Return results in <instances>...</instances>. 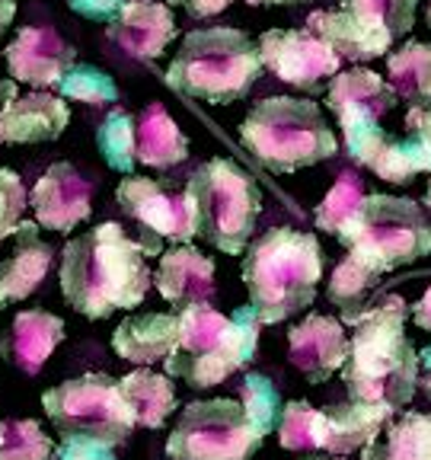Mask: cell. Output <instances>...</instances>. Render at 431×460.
<instances>
[{
  "label": "cell",
  "instance_id": "obj_1",
  "mask_svg": "<svg viewBox=\"0 0 431 460\" xmlns=\"http://www.w3.org/2000/svg\"><path fill=\"white\" fill-rule=\"evenodd\" d=\"M61 295L86 320H106L115 310L141 307L151 288L144 250L122 224L106 221L65 243L61 250Z\"/></svg>",
  "mask_w": 431,
  "mask_h": 460
},
{
  "label": "cell",
  "instance_id": "obj_2",
  "mask_svg": "<svg viewBox=\"0 0 431 460\" xmlns=\"http://www.w3.org/2000/svg\"><path fill=\"white\" fill-rule=\"evenodd\" d=\"M348 358L342 381L348 396L358 402L402 410L418 387V352L406 339V301L387 295L371 301L352 323Z\"/></svg>",
  "mask_w": 431,
  "mask_h": 460
},
{
  "label": "cell",
  "instance_id": "obj_3",
  "mask_svg": "<svg viewBox=\"0 0 431 460\" xmlns=\"http://www.w3.org/2000/svg\"><path fill=\"white\" fill-rule=\"evenodd\" d=\"M243 281L262 326L291 320L313 304L316 285L323 281L320 240L295 227L266 230L246 252Z\"/></svg>",
  "mask_w": 431,
  "mask_h": 460
},
{
  "label": "cell",
  "instance_id": "obj_4",
  "mask_svg": "<svg viewBox=\"0 0 431 460\" xmlns=\"http://www.w3.org/2000/svg\"><path fill=\"white\" fill-rule=\"evenodd\" d=\"M259 330L262 320L252 307H237L230 320L208 304L180 310V339L163 361L166 374L182 377L195 390L217 387L256 358Z\"/></svg>",
  "mask_w": 431,
  "mask_h": 460
},
{
  "label": "cell",
  "instance_id": "obj_5",
  "mask_svg": "<svg viewBox=\"0 0 431 460\" xmlns=\"http://www.w3.org/2000/svg\"><path fill=\"white\" fill-rule=\"evenodd\" d=\"M259 74H262L259 45H252L243 29L208 26L182 39L166 71V84L189 100L230 106L250 93Z\"/></svg>",
  "mask_w": 431,
  "mask_h": 460
},
{
  "label": "cell",
  "instance_id": "obj_6",
  "mask_svg": "<svg viewBox=\"0 0 431 460\" xmlns=\"http://www.w3.org/2000/svg\"><path fill=\"white\" fill-rule=\"evenodd\" d=\"M243 147L272 172H297L336 154V135L320 106L297 96H268L256 102L240 128Z\"/></svg>",
  "mask_w": 431,
  "mask_h": 460
},
{
  "label": "cell",
  "instance_id": "obj_7",
  "mask_svg": "<svg viewBox=\"0 0 431 460\" xmlns=\"http://www.w3.org/2000/svg\"><path fill=\"white\" fill-rule=\"evenodd\" d=\"M195 208V230L215 250L240 256L250 246L262 215V189L230 157H215L189 176L186 186Z\"/></svg>",
  "mask_w": 431,
  "mask_h": 460
},
{
  "label": "cell",
  "instance_id": "obj_8",
  "mask_svg": "<svg viewBox=\"0 0 431 460\" xmlns=\"http://www.w3.org/2000/svg\"><path fill=\"white\" fill-rule=\"evenodd\" d=\"M42 406L65 438L125 445L135 431V412L122 394V381L109 374H80L42 394Z\"/></svg>",
  "mask_w": 431,
  "mask_h": 460
},
{
  "label": "cell",
  "instance_id": "obj_9",
  "mask_svg": "<svg viewBox=\"0 0 431 460\" xmlns=\"http://www.w3.org/2000/svg\"><path fill=\"white\" fill-rule=\"evenodd\" d=\"M342 246L365 256L381 272H393L431 256V221L409 199L383 192L365 195Z\"/></svg>",
  "mask_w": 431,
  "mask_h": 460
},
{
  "label": "cell",
  "instance_id": "obj_10",
  "mask_svg": "<svg viewBox=\"0 0 431 460\" xmlns=\"http://www.w3.org/2000/svg\"><path fill=\"white\" fill-rule=\"evenodd\" d=\"M259 447L262 435L233 400L189 402L166 441L172 460H252Z\"/></svg>",
  "mask_w": 431,
  "mask_h": 460
},
{
  "label": "cell",
  "instance_id": "obj_11",
  "mask_svg": "<svg viewBox=\"0 0 431 460\" xmlns=\"http://www.w3.org/2000/svg\"><path fill=\"white\" fill-rule=\"evenodd\" d=\"M115 199L122 211L141 227L144 256H157L163 240L172 243H189L198 237L195 230V208L186 189H176L163 180H144V176H128L119 182Z\"/></svg>",
  "mask_w": 431,
  "mask_h": 460
},
{
  "label": "cell",
  "instance_id": "obj_12",
  "mask_svg": "<svg viewBox=\"0 0 431 460\" xmlns=\"http://www.w3.org/2000/svg\"><path fill=\"white\" fill-rule=\"evenodd\" d=\"M256 45L262 67L310 96L323 93L342 65V58L310 29H268L259 36Z\"/></svg>",
  "mask_w": 431,
  "mask_h": 460
},
{
  "label": "cell",
  "instance_id": "obj_13",
  "mask_svg": "<svg viewBox=\"0 0 431 460\" xmlns=\"http://www.w3.org/2000/svg\"><path fill=\"white\" fill-rule=\"evenodd\" d=\"M342 135L348 154L387 182L406 186L418 172H431V147L418 137L416 141L393 137L387 128H381V122L358 125V128H348Z\"/></svg>",
  "mask_w": 431,
  "mask_h": 460
},
{
  "label": "cell",
  "instance_id": "obj_14",
  "mask_svg": "<svg viewBox=\"0 0 431 460\" xmlns=\"http://www.w3.org/2000/svg\"><path fill=\"white\" fill-rule=\"evenodd\" d=\"M77 65V49L57 36L48 26L20 29L16 39L7 45V67L16 84H29L36 90L57 86L71 67Z\"/></svg>",
  "mask_w": 431,
  "mask_h": 460
},
{
  "label": "cell",
  "instance_id": "obj_15",
  "mask_svg": "<svg viewBox=\"0 0 431 460\" xmlns=\"http://www.w3.org/2000/svg\"><path fill=\"white\" fill-rule=\"evenodd\" d=\"M90 201H93L90 182L65 160L51 164L29 192L36 221L55 234H71L77 224H84L90 217Z\"/></svg>",
  "mask_w": 431,
  "mask_h": 460
},
{
  "label": "cell",
  "instance_id": "obj_16",
  "mask_svg": "<svg viewBox=\"0 0 431 460\" xmlns=\"http://www.w3.org/2000/svg\"><path fill=\"white\" fill-rule=\"evenodd\" d=\"M287 358L310 384L330 381L348 358V336L342 323L323 314H307L287 332Z\"/></svg>",
  "mask_w": 431,
  "mask_h": 460
},
{
  "label": "cell",
  "instance_id": "obj_17",
  "mask_svg": "<svg viewBox=\"0 0 431 460\" xmlns=\"http://www.w3.org/2000/svg\"><path fill=\"white\" fill-rule=\"evenodd\" d=\"M400 93L393 84L381 74L367 71V67H352V71L336 74L330 84V112L336 115L339 128H355V125L381 122V115L393 112Z\"/></svg>",
  "mask_w": 431,
  "mask_h": 460
},
{
  "label": "cell",
  "instance_id": "obj_18",
  "mask_svg": "<svg viewBox=\"0 0 431 460\" xmlns=\"http://www.w3.org/2000/svg\"><path fill=\"white\" fill-rule=\"evenodd\" d=\"M172 39H176L172 10L170 4L157 0H125L122 13L109 22V42L141 61L160 58Z\"/></svg>",
  "mask_w": 431,
  "mask_h": 460
},
{
  "label": "cell",
  "instance_id": "obj_19",
  "mask_svg": "<svg viewBox=\"0 0 431 460\" xmlns=\"http://www.w3.org/2000/svg\"><path fill=\"white\" fill-rule=\"evenodd\" d=\"M154 285L172 307L180 310L211 304L215 301V259L189 243H176L160 256Z\"/></svg>",
  "mask_w": 431,
  "mask_h": 460
},
{
  "label": "cell",
  "instance_id": "obj_20",
  "mask_svg": "<svg viewBox=\"0 0 431 460\" xmlns=\"http://www.w3.org/2000/svg\"><path fill=\"white\" fill-rule=\"evenodd\" d=\"M71 122V109L48 90L16 96L0 109V144H45L57 141Z\"/></svg>",
  "mask_w": 431,
  "mask_h": 460
},
{
  "label": "cell",
  "instance_id": "obj_21",
  "mask_svg": "<svg viewBox=\"0 0 431 460\" xmlns=\"http://www.w3.org/2000/svg\"><path fill=\"white\" fill-rule=\"evenodd\" d=\"M65 339V320L48 310H22L0 336V355L22 374H39Z\"/></svg>",
  "mask_w": 431,
  "mask_h": 460
},
{
  "label": "cell",
  "instance_id": "obj_22",
  "mask_svg": "<svg viewBox=\"0 0 431 460\" xmlns=\"http://www.w3.org/2000/svg\"><path fill=\"white\" fill-rule=\"evenodd\" d=\"M307 29L316 39H323L342 61H374L390 51V45L396 42L390 32L371 26L361 16H355L352 10H313L307 16Z\"/></svg>",
  "mask_w": 431,
  "mask_h": 460
},
{
  "label": "cell",
  "instance_id": "obj_23",
  "mask_svg": "<svg viewBox=\"0 0 431 460\" xmlns=\"http://www.w3.org/2000/svg\"><path fill=\"white\" fill-rule=\"evenodd\" d=\"M176 339H180V316L154 310V314L125 316L112 332V349L131 365H157L172 355Z\"/></svg>",
  "mask_w": 431,
  "mask_h": 460
},
{
  "label": "cell",
  "instance_id": "obj_24",
  "mask_svg": "<svg viewBox=\"0 0 431 460\" xmlns=\"http://www.w3.org/2000/svg\"><path fill=\"white\" fill-rule=\"evenodd\" d=\"M39 227H42L39 221H20L13 234V252L0 262V288L10 304L36 295L45 275L51 272V246L39 237Z\"/></svg>",
  "mask_w": 431,
  "mask_h": 460
},
{
  "label": "cell",
  "instance_id": "obj_25",
  "mask_svg": "<svg viewBox=\"0 0 431 460\" xmlns=\"http://www.w3.org/2000/svg\"><path fill=\"white\" fill-rule=\"evenodd\" d=\"M326 457H345V454L361 451L371 445L374 435L393 419L390 406H374V402H339V406H326Z\"/></svg>",
  "mask_w": 431,
  "mask_h": 460
},
{
  "label": "cell",
  "instance_id": "obj_26",
  "mask_svg": "<svg viewBox=\"0 0 431 460\" xmlns=\"http://www.w3.org/2000/svg\"><path fill=\"white\" fill-rule=\"evenodd\" d=\"M189 157V137L172 122L163 102H151L137 115V164L170 170Z\"/></svg>",
  "mask_w": 431,
  "mask_h": 460
},
{
  "label": "cell",
  "instance_id": "obj_27",
  "mask_svg": "<svg viewBox=\"0 0 431 460\" xmlns=\"http://www.w3.org/2000/svg\"><path fill=\"white\" fill-rule=\"evenodd\" d=\"M361 460H431V416L406 410L361 447Z\"/></svg>",
  "mask_w": 431,
  "mask_h": 460
},
{
  "label": "cell",
  "instance_id": "obj_28",
  "mask_svg": "<svg viewBox=\"0 0 431 460\" xmlns=\"http://www.w3.org/2000/svg\"><path fill=\"white\" fill-rule=\"evenodd\" d=\"M381 275H383L381 269L374 266V262H367L365 256H358V252H352V250H348V256L332 269L330 291H326V295H330V301L342 310V320L348 326H352L355 316L371 304V291L377 288Z\"/></svg>",
  "mask_w": 431,
  "mask_h": 460
},
{
  "label": "cell",
  "instance_id": "obj_29",
  "mask_svg": "<svg viewBox=\"0 0 431 460\" xmlns=\"http://www.w3.org/2000/svg\"><path fill=\"white\" fill-rule=\"evenodd\" d=\"M122 394L131 402L135 422L144 429H160L176 412V390L166 374H154L151 367H137L122 381Z\"/></svg>",
  "mask_w": 431,
  "mask_h": 460
},
{
  "label": "cell",
  "instance_id": "obj_30",
  "mask_svg": "<svg viewBox=\"0 0 431 460\" xmlns=\"http://www.w3.org/2000/svg\"><path fill=\"white\" fill-rule=\"evenodd\" d=\"M387 74L393 90L412 106H425L431 100V45L409 39L387 55Z\"/></svg>",
  "mask_w": 431,
  "mask_h": 460
},
{
  "label": "cell",
  "instance_id": "obj_31",
  "mask_svg": "<svg viewBox=\"0 0 431 460\" xmlns=\"http://www.w3.org/2000/svg\"><path fill=\"white\" fill-rule=\"evenodd\" d=\"M278 441L285 451L303 454L310 460L326 457V419L323 410H313L310 402L295 400L281 410Z\"/></svg>",
  "mask_w": 431,
  "mask_h": 460
},
{
  "label": "cell",
  "instance_id": "obj_32",
  "mask_svg": "<svg viewBox=\"0 0 431 460\" xmlns=\"http://www.w3.org/2000/svg\"><path fill=\"white\" fill-rule=\"evenodd\" d=\"M365 182L355 176V172H342L336 180V186L326 192V199L316 205V227L326 230V234H332V237L342 243L345 234H348V227H352L355 215H358L361 201H365Z\"/></svg>",
  "mask_w": 431,
  "mask_h": 460
},
{
  "label": "cell",
  "instance_id": "obj_33",
  "mask_svg": "<svg viewBox=\"0 0 431 460\" xmlns=\"http://www.w3.org/2000/svg\"><path fill=\"white\" fill-rule=\"evenodd\" d=\"M96 147L109 170L131 176L137 164V122L125 109H112L96 128Z\"/></svg>",
  "mask_w": 431,
  "mask_h": 460
},
{
  "label": "cell",
  "instance_id": "obj_34",
  "mask_svg": "<svg viewBox=\"0 0 431 460\" xmlns=\"http://www.w3.org/2000/svg\"><path fill=\"white\" fill-rule=\"evenodd\" d=\"M55 445L36 419H7L0 422V460H51Z\"/></svg>",
  "mask_w": 431,
  "mask_h": 460
},
{
  "label": "cell",
  "instance_id": "obj_35",
  "mask_svg": "<svg viewBox=\"0 0 431 460\" xmlns=\"http://www.w3.org/2000/svg\"><path fill=\"white\" fill-rule=\"evenodd\" d=\"M240 402H243L246 416L250 422L256 425V431L266 438L278 429V419H281V396H278V387L268 381L266 374H246L243 384H240Z\"/></svg>",
  "mask_w": 431,
  "mask_h": 460
},
{
  "label": "cell",
  "instance_id": "obj_36",
  "mask_svg": "<svg viewBox=\"0 0 431 460\" xmlns=\"http://www.w3.org/2000/svg\"><path fill=\"white\" fill-rule=\"evenodd\" d=\"M57 90H61L65 100L86 102V106H112V102H119L115 80L93 65H74L65 77L57 80Z\"/></svg>",
  "mask_w": 431,
  "mask_h": 460
},
{
  "label": "cell",
  "instance_id": "obj_37",
  "mask_svg": "<svg viewBox=\"0 0 431 460\" xmlns=\"http://www.w3.org/2000/svg\"><path fill=\"white\" fill-rule=\"evenodd\" d=\"M345 10H352L371 26L383 29L393 39H402L416 26V7L418 0H342Z\"/></svg>",
  "mask_w": 431,
  "mask_h": 460
},
{
  "label": "cell",
  "instance_id": "obj_38",
  "mask_svg": "<svg viewBox=\"0 0 431 460\" xmlns=\"http://www.w3.org/2000/svg\"><path fill=\"white\" fill-rule=\"evenodd\" d=\"M26 205H29V195L22 189V180L13 170L0 166V243L16 234Z\"/></svg>",
  "mask_w": 431,
  "mask_h": 460
},
{
  "label": "cell",
  "instance_id": "obj_39",
  "mask_svg": "<svg viewBox=\"0 0 431 460\" xmlns=\"http://www.w3.org/2000/svg\"><path fill=\"white\" fill-rule=\"evenodd\" d=\"M55 460H119V457H115L112 445L65 438V441H61V447H55Z\"/></svg>",
  "mask_w": 431,
  "mask_h": 460
},
{
  "label": "cell",
  "instance_id": "obj_40",
  "mask_svg": "<svg viewBox=\"0 0 431 460\" xmlns=\"http://www.w3.org/2000/svg\"><path fill=\"white\" fill-rule=\"evenodd\" d=\"M67 7L74 13H80L84 20H93V22H112L115 16L122 13L125 0H67Z\"/></svg>",
  "mask_w": 431,
  "mask_h": 460
},
{
  "label": "cell",
  "instance_id": "obj_41",
  "mask_svg": "<svg viewBox=\"0 0 431 460\" xmlns=\"http://www.w3.org/2000/svg\"><path fill=\"white\" fill-rule=\"evenodd\" d=\"M170 7H182L189 16H217L227 10L233 0H166Z\"/></svg>",
  "mask_w": 431,
  "mask_h": 460
},
{
  "label": "cell",
  "instance_id": "obj_42",
  "mask_svg": "<svg viewBox=\"0 0 431 460\" xmlns=\"http://www.w3.org/2000/svg\"><path fill=\"white\" fill-rule=\"evenodd\" d=\"M406 128H412V135L431 147V106H412L406 112Z\"/></svg>",
  "mask_w": 431,
  "mask_h": 460
},
{
  "label": "cell",
  "instance_id": "obj_43",
  "mask_svg": "<svg viewBox=\"0 0 431 460\" xmlns=\"http://www.w3.org/2000/svg\"><path fill=\"white\" fill-rule=\"evenodd\" d=\"M409 314H412V320H416V326H422L425 332H431V285H428V291L412 304Z\"/></svg>",
  "mask_w": 431,
  "mask_h": 460
},
{
  "label": "cell",
  "instance_id": "obj_44",
  "mask_svg": "<svg viewBox=\"0 0 431 460\" xmlns=\"http://www.w3.org/2000/svg\"><path fill=\"white\" fill-rule=\"evenodd\" d=\"M418 390L431 400V345L418 352Z\"/></svg>",
  "mask_w": 431,
  "mask_h": 460
},
{
  "label": "cell",
  "instance_id": "obj_45",
  "mask_svg": "<svg viewBox=\"0 0 431 460\" xmlns=\"http://www.w3.org/2000/svg\"><path fill=\"white\" fill-rule=\"evenodd\" d=\"M13 16H16L13 0H0V39L7 36V29L13 26Z\"/></svg>",
  "mask_w": 431,
  "mask_h": 460
},
{
  "label": "cell",
  "instance_id": "obj_46",
  "mask_svg": "<svg viewBox=\"0 0 431 460\" xmlns=\"http://www.w3.org/2000/svg\"><path fill=\"white\" fill-rule=\"evenodd\" d=\"M16 80L13 77H0V109L7 106L10 100H16Z\"/></svg>",
  "mask_w": 431,
  "mask_h": 460
},
{
  "label": "cell",
  "instance_id": "obj_47",
  "mask_svg": "<svg viewBox=\"0 0 431 460\" xmlns=\"http://www.w3.org/2000/svg\"><path fill=\"white\" fill-rule=\"evenodd\" d=\"M250 7H295V4H310V0H246Z\"/></svg>",
  "mask_w": 431,
  "mask_h": 460
},
{
  "label": "cell",
  "instance_id": "obj_48",
  "mask_svg": "<svg viewBox=\"0 0 431 460\" xmlns=\"http://www.w3.org/2000/svg\"><path fill=\"white\" fill-rule=\"evenodd\" d=\"M7 304H10V301H7V295H4V288H0V310L7 307Z\"/></svg>",
  "mask_w": 431,
  "mask_h": 460
},
{
  "label": "cell",
  "instance_id": "obj_49",
  "mask_svg": "<svg viewBox=\"0 0 431 460\" xmlns=\"http://www.w3.org/2000/svg\"><path fill=\"white\" fill-rule=\"evenodd\" d=\"M425 205H428V211H431V180H428V192H425Z\"/></svg>",
  "mask_w": 431,
  "mask_h": 460
},
{
  "label": "cell",
  "instance_id": "obj_50",
  "mask_svg": "<svg viewBox=\"0 0 431 460\" xmlns=\"http://www.w3.org/2000/svg\"><path fill=\"white\" fill-rule=\"evenodd\" d=\"M425 20H428V29H431V4H428V13H425Z\"/></svg>",
  "mask_w": 431,
  "mask_h": 460
}]
</instances>
